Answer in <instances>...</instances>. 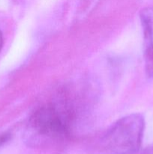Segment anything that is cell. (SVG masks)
I'll use <instances>...</instances> for the list:
<instances>
[{"label":"cell","mask_w":153,"mask_h":154,"mask_svg":"<svg viewBox=\"0 0 153 154\" xmlns=\"http://www.w3.org/2000/svg\"><path fill=\"white\" fill-rule=\"evenodd\" d=\"M74 118L65 103L48 104L36 110L26 126L24 141L30 147H41L68 136Z\"/></svg>","instance_id":"cell-1"},{"label":"cell","mask_w":153,"mask_h":154,"mask_svg":"<svg viewBox=\"0 0 153 154\" xmlns=\"http://www.w3.org/2000/svg\"><path fill=\"white\" fill-rule=\"evenodd\" d=\"M145 129L144 117L132 114L117 120L100 138L99 154H135L142 144Z\"/></svg>","instance_id":"cell-2"},{"label":"cell","mask_w":153,"mask_h":154,"mask_svg":"<svg viewBox=\"0 0 153 154\" xmlns=\"http://www.w3.org/2000/svg\"><path fill=\"white\" fill-rule=\"evenodd\" d=\"M140 19L143 32L145 72L148 78H153V7L142 9Z\"/></svg>","instance_id":"cell-3"},{"label":"cell","mask_w":153,"mask_h":154,"mask_svg":"<svg viewBox=\"0 0 153 154\" xmlns=\"http://www.w3.org/2000/svg\"><path fill=\"white\" fill-rule=\"evenodd\" d=\"M11 135L8 132H5V133H3L0 135V147L2 146L3 144H5L7 141H8V140L10 139Z\"/></svg>","instance_id":"cell-4"},{"label":"cell","mask_w":153,"mask_h":154,"mask_svg":"<svg viewBox=\"0 0 153 154\" xmlns=\"http://www.w3.org/2000/svg\"><path fill=\"white\" fill-rule=\"evenodd\" d=\"M2 45H3V36H2V32L0 31V51H1L2 48Z\"/></svg>","instance_id":"cell-5"},{"label":"cell","mask_w":153,"mask_h":154,"mask_svg":"<svg viewBox=\"0 0 153 154\" xmlns=\"http://www.w3.org/2000/svg\"><path fill=\"white\" fill-rule=\"evenodd\" d=\"M145 154H153V146L152 147H150V148L148 149L146 152Z\"/></svg>","instance_id":"cell-6"}]
</instances>
